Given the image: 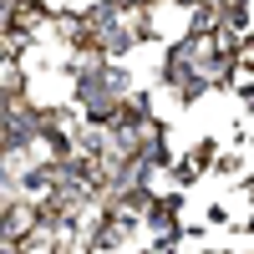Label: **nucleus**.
Wrapping results in <instances>:
<instances>
[{"mask_svg":"<svg viewBox=\"0 0 254 254\" xmlns=\"http://www.w3.org/2000/svg\"><path fill=\"white\" fill-rule=\"evenodd\" d=\"M219 153H224V147H219L214 137H198V142H193V147H188V153H183V158H188V163H193V168H198V178H203V173H214V163H219Z\"/></svg>","mask_w":254,"mask_h":254,"instance_id":"nucleus-1","label":"nucleus"},{"mask_svg":"<svg viewBox=\"0 0 254 254\" xmlns=\"http://www.w3.org/2000/svg\"><path fill=\"white\" fill-rule=\"evenodd\" d=\"M214 173H224V178L244 173V158H239V147H224V153H219V163H214Z\"/></svg>","mask_w":254,"mask_h":254,"instance_id":"nucleus-2","label":"nucleus"},{"mask_svg":"<svg viewBox=\"0 0 254 254\" xmlns=\"http://www.w3.org/2000/svg\"><path fill=\"white\" fill-rule=\"evenodd\" d=\"M239 66H244V71L254 76V51H244V61H239Z\"/></svg>","mask_w":254,"mask_h":254,"instance_id":"nucleus-3","label":"nucleus"}]
</instances>
